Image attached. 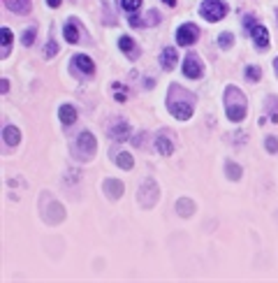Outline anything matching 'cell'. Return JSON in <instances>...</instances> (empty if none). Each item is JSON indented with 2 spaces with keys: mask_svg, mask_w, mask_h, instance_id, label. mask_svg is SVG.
I'll use <instances>...</instances> for the list:
<instances>
[{
  "mask_svg": "<svg viewBox=\"0 0 278 283\" xmlns=\"http://www.w3.org/2000/svg\"><path fill=\"white\" fill-rule=\"evenodd\" d=\"M158 198H160V191H158V184H156L153 179H146V181L139 186V191H137V202H139L144 209H153L156 202H158Z\"/></svg>",
  "mask_w": 278,
  "mask_h": 283,
  "instance_id": "cell-4",
  "label": "cell"
},
{
  "mask_svg": "<svg viewBox=\"0 0 278 283\" xmlns=\"http://www.w3.org/2000/svg\"><path fill=\"white\" fill-rule=\"evenodd\" d=\"M218 44L223 46V49H230V46L234 44V35L232 33H223V35L218 38Z\"/></svg>",
  "mask_w": 278,
  "mask_h": 283,
  "instance_id": "cell-26",
  "label": "cell"
},
{
  "mask_svg": "<svg viewBox=\"0 0 278 283\" xmlns=\"http://www.w3.org/2000/svg\"><path fill=\"white\" fill-rule=\"evenodd\" d=\"M35 35H38V28H35V26H30V28H26V33H23V44L26 46H30L33 44V42H35Z\"/></svg>",
  "mask_w": 278,
  "mask_h": 283,
  "instance_id": "cell-25",
  "label": "cell"
},
{
  "mask_svg": "<svg viewBox=\"0 0 278 283\" xmlns=\"http://www.w3.org/2000/svg\"><path fill=\"white\" fill-rule=\"evenodd\" d=\"M176 214L183 216V218H188V216L195 214V202L190 198H179L176 200Z\"/></svg>",
  "mask_w": 278,
  "mask_h": 283,
  "instance_id": "cell-13",
  "label": "cell"
},
{
  "mask_svg": "<svg viewBox=\"0 0 278 283\" xmlns=\"http://www.w3.org/2000/svg\"><path fill=\"white\" fill-rule=\"evenodd\" d=\"M63 35H65V40H68L70 44H77L79 42V31H77V23L70 21L65 28H63Z\"/></svg>",
  "mask_w": 278,
  "mask_h": 283,
  "instance_id": "cell-20",
  "label": "cell"
},
{
  "mask_svg": "<svg viewBox=\"0 0 278 283\" xmlns=\"http://www.w3.org/2000/svg\"><path fill=\"white\" fill-rule=\"evenodd\" d=\"M58 116H60V121H63V125H68L70 128V125L77 121V109L72 107V105H60Z\"/></svg>",
  "mask_w": 278,
  "mask_h": 283,
  "instance_id": "cell-14",
  "label": "cell"
},
{
  "mask_svg": "<svg viewBox=\"0 0 278 283\" xmlns=\"http://www.w3.org/2000/svg\"><path fill=\"white\" fill-rule=\"evenodd\" d=\"M5 5L9 9H14L16 14H26L30 12V0H5Z\"/></svg>",
  "mask_w": 278,
  "mask_h": 283,
  "instance_id": "cell-19",
  "label": "cell"
},
{
  "mask_svg": "<svg viewBox=\"0 0 278 283\" xmlns=\"http://www.w3.org/2000/svg\"><path fill=\"white\" fill-rule=\"evenodd\" d=\"M119 46H120V51H123L125 56H130V58H137V54H139V51H137L135 40H132V38H120L119 40Z\"/></svg>",
  "mask_w": 278,
  "mask_h": 283,
  "instance_id": "cell-17",
  "label": "cell"
},
{
  "mask_svg": "<svg viewBox=\"0 0 278 283\" xmlns=\"http://www.w3.org/2000/svg\"><path fill=\"white\" fill-rule=\"evenodd\" d=\"M274 65H276V72H278V58H276V61H274Z\"/></svg>",
  "mask_w": 278,
  "mask_h": 283,
  "instance_id": "cell-34",
  "label": "cell"
},
{
  "mask_svg": "<svg viewBox=\"0 0 278 283\" xmlns=\"http://www.w3.org/2000/svg\"><path fill=\"white\" fill-rule=\"evenodd\" d=\"M46 2H49V7H58L60 5V0H46Z\"/></svg>",
  "mask_w": 278,
  "mask_h": 283,
  "instance_id": "cell-32",
  "label": "cell"
},
{
  "mask_svg": "<svg viewBox=\"0 0 278 283\" xmlns=\"http://www.w3.org/2000/svg\"><path fill=\"white\" fill-rule=\"evenodd\" d=\"M0 84H2V95H5V93H7V88H9V81H7V79H2Z\"/></svg>",
  "mask_w": 278,
  "mask_h": 283,
  "instance_id": "cell-31",
  "label": "cell"
},
{
  "mask_svg": "<svg viewBox=\"0 0 278 283\" xmlns=\"http://www.w3.org/2000/svg\"><path fill=\"white\" fill-rule=\"evenodd\" d=\"M176 61H179L176 49H174V46H165V49H162V54H160V65H162L165 70H174V68H176Z\"/></svg>",
  "mask_w": 278,
  "mask_h": 283,
  "instance_id": "cell-12",
  "label": "cell"
},
{
  "mask_svg": "<svg viewBox=\"0 0 278 283\" xmlns=\"http://www.w3.org/2000/svg\"><path fill=\"white\" fill-rule=\"evenodd\" d=\"M120 7L125 12H130V14H135L137 9L142 7V0H120Z\"/></svg>",
  "mask_w": 278,
  "mask_h": 283,
  "instance_id": "cell-24",
  "label": "cell"
},
{
  "mask_svg": "<svg viewBox=\"0 0 278 283\" xmlns=\"http://www.w3.org/2000/svg\"><path fill=\"white\" fill-rule=\"evenodd\" d=\"M0 33H2V51H0V56H2V58H7L9 49H12V42H14V35H12V31H9L7 26H2Z\"/></svg>",
  "mask_w": 278,
  "mask_h": 283,
  "instance_id": "cell-18",
  "label": "cell"
},
{
  "mask_svg": "<svg viewBox=\"0 0 278 283\" xmlns=\"http://www.w3.org/2000/svg\"><path fill=\"white\" fill-rule=\"evenodd\" d=\"M202 72H204L202 58L190 51V54L186 56V61H183V75L188 77V79H199V77H202Z\"/></svg>",
  "mask_w": 278,
  "mask_h": 283,
  "instance_id": "cell-6",
  "label": "cell"
},
{
  "mask_svg": "<svg viewBox=\"0 0 278 283\" xmlns=\"http://www.w3.org/2000/svg\"><path fill=\"white\" fill-rule=\"evenodd\" d=\"M264 149L269 153H276L278 151V139L276 137H267V142H264Z\"/></svg>",
  "mask_w": 278,
  "mask_h": 283,
  "instance_id": "cell-28",
  "label": "cell"
},
{
  "mask_svg": "<svg viewBox=\"0 0 278 283\" xmlns=\"http://www.w3.org/2000/svg\"><path fill=\"white\" fill-rule=\"evenodd\" d=\"M243 26H246V33H248V35H253V31H255V19H253V16H243Z\"/></svg>",
  "mask_w": 278,
  "mask_h": 283,
  "instance_id": "cell-29",
  "label": "cell"
},
{
  "mask_svg": "<svg viewBox=\"0 0 278 283\" xmlns=\"http://www.w3.org/2000/svg\"><path fill=\"white\" fill-rule=\"evenodd\" d=\"M109 135H112V139H116V142H125V139L130 137V125L123 119H116V121L112 123V128H109Z\"/></svg>",
  "mask_w": 278,
  "mask_h": 283,
  "instance_id": "cell-9",
  "label": "cell"
},
{
  "mask_svg": "<svg viewBox=\"0 0 278 283\" xmlns=\"http://www.w3.org/2000/svg\"><path fill=\"white\" fill-rule=\"evenodd\" d=\"M253 40H255L257 49H267V46H269V31H267L264 26H255V31H253Z\"/></svg>",
  "mask_w": 278,
  "mask_h": 283,
  "instance_id": "cell-15",
  "label": "cell"
},
{
  "mask_svg": "<svg viewBox=\"0 0 278 283\" xmlns=\"http://www.w3.org/2000/svg\"><path fill=\"white\" fill-rule=\"evenodd\" d=\"M114 93H116V100H119V102H125V95H128L125 88H120L119 84H114Z\"/></svg>",
  "mask_w": 278,
  "mask_h": 283,
  "instance_id": "cell-30",
  "label": "cell"
},
{
  "mask_svg": "<svg viewBox=\"0 0 278 283\" xmlns=\"http://www.w3.org/2000/svg\"><path fill=\"white\" fill-rule=\"evenodd\" d=\"M56 54H58V44L53 40H49V44L44 46V58H53Z\"/></svg>",
  "mask_w": 278,
  "mask_h": 283,
  "instance_id": "cell-27",
  "label": "cell"
},
{
  "mask_svg": "<svg viewBox=\"0 0 278 283\" xmlns=\"http://www.w3.org/2000/svg\"><path fill=\"white\" fill-rule=\"evenodd\" d=\"M19 139H21V132L16 130L14 125H5V128H2V142L7 146H16Z\"/></svg>",
  "mask_w": 278,
  "mask_h": 283,
  "instance_id": "cell-16",
  "label": "cell"
},
{
  "mask_svg": "<svg viewBox=\"0 0 278 283\" xmlns=\"http://www.w3.org/2000/svg\"><path fill=\"white\" fill-rule=\"evenodd\" d=\"M72 70H75L77 75L90 77V75H93V72H95V63L90 61L88 56H83V54H77L75 58H72Z\"/></svg>",
  "mask_w": 278,
  "mask_h": 283,
  "instance_id": "cell-8",
  "label": "cell"
},
{
  "mask_svg": "<svg viewBox=\"0 0 278 283\" xmlns=\"http://www.w3.org/2000/svg\"><path fill=\"white\" fill-rule=\"evenodd\" d=\"M156 149H158V153L160 156H165V158L174 153V139L169 137V132L167 130H162L158 137H156Z\"/></svg>",
  "mask_w": 278,
  "mask_h": 283,
  "instance_id": "cell-10",
  "label": "cell"
},
{
  "mask_svg": "<svg viewBox=\"0 0 278 283\" xmlns=\"http://www.w3.org/2000/svg\"><path fill=\"white\" fill-rule=\"evenodd\" d=\"M195 102L197 98L190 91H186L183 86L172 84L167 91V109L176 121H188L193 112H195Z\"/></svg>",
  "mask_w": 278,
  "mask_h": 283,
  "instance_id": "cell-1",
  "label": "cell"
},
{
  "mask_svg": "<svg viewBox=\"0 0 278 283\" xmlns=\"http://www.w3.org/2000/svg\"><path fill=\"white\" fill-rule=\"evenodd\" d=\"M199 14L206 19V21H220V19H225L227 14V5L223 0H202V5H199Z\"/></svg>",
  "mask_w": 278,
  "mask_h": 283,
  "instance_id": "cell-5",
  "label": "cell"
},
{
  "mask_svg": "<svg viewBox=\"0 0 278 283\" xmlns=\"http://www.w3.org/2000/svg\"><path fill=\"white\" fill-rule=\"evenodd\" d=\"M276 16H278V9H276Z\"/></svg>",
  "mask_w": 278,
  "mask_h": 283,
  "instance_id": "cell-35",
  "label": "cell"
},
{
  "mask_svg": "<svg viewBox=\"0 0 278 283\" xmlns=\"http://www.w3.org/2000/svg\"><path fill=\"white\" fill-rule=\"evenodd\" d=\"M102 191H105V195L109 200H119L125 188H123V184H120L119 179H105L102 181Z\"/></svg>",
  "mask_w": 278,
  "mask_h": 283,
  "instance_id": "cell-11",
  "label": "cell"
},
{
  "mask_svg": "<svg viewBox=\"0 0 278 283\" xmlns=\"http://www.w3.org/2000/svg\"><path fill=\"white\" fill-rule=\"evenodd\" d=\"M72 151H75V156L79 158V161H93V156H95V151H98V142H95V137H93V132H88V130L79 132V137L75 139Z\"/></svg>",
  "mask_w": 278,
  "mask_h": 283,
  "instance_id": "cell-3",
  "label": "cell"
},
{
  "mask_svg": "<svg viewBox=\"0 0 278 283\" xmlns=\"http://www.w3.org/2000/svg\"><path fill=\"white\" fill-rule=\"evenodd\" d=\"M225 174H227V179H232V181H239L243 172H241V167L237 165V162H227V165H225Z\"/></svg>",
  "mask_w": 278,
  "mask_h": 283,
  "instance_id": "cell-21",
  "label": "cell"
},
{
  "mask_svg": "<svg viewBox=\"0 0 278 283\" xmlns=\"http://www.w3.org/2000/svg\"><path fill=\"white\" fill-rule=\"evenodd\" d=\"M167 5H176V0H165Z\"/></svg>",
  "mask_w": 278,
  "mask_h": 283,
  "instance_id": "cell-33",
  "label": "cell"
},
{
  "mask_svg": "<svg viewBox=\"0 0 278 283\" xmlns=\"http://www.w3.org/2000/svg\"><path fill=\"white\" fill-rule=\"evenodd\" d=\"M197 38H199V28H197L195 23H183L179 31H176V42L181 46H190Z\"/></svg>",
  "mask_w": 278,
  "mask_h": 283,
  "instance_id": "cell-7",
  "label": "cell"
},
{
  "mask_svg": "<svg viewBox=\"0 0 278 283\" xmlns=\"http://www.w3.org/2000/svg\"><path fill=\"white\" fill-rule=\"evenodd\" d=\"M246 79H248V81H253V84H255V81H260V79H262V70L257 68V65H248V68H246Z\"/></svg>",
  "mask_w": 278,
  "mask_h": 283,
  "instance_id": "cell-23",
  "label": "cell"
},
{
  "mask_svg": "<svg viewBox=\"0 0 278 283\" xmlns=\"http://www.w3.org/2000/svg\"><path fill=\"white\" fill-rule=\"evenodd\" d=\"M116 165H119L120 169H132L135 161H132V156H130V153H119V156H116Z\"/></svg>",
  "mask_w": 278,
  "mask_h": 283,
  "instance_id": "cell-22",
  "label": "cell"
},
{
  "mask_svg": "<svg viewBox=\"0 0 278 283\" xmlns=\"http://www.w3.org/2000/svg\"><path fill=\"white\" fill-rule=\"evenodd\" d=\"M225 112H227V119L232 123H239L246 119V112H248L246 95L237 86H227L225 88Z\"/></svg>",
  "mask_w": 278,
  "mask_h": 283,
  "instance_id": "cell-2",
  "label": "cell"
}]
</instances>
